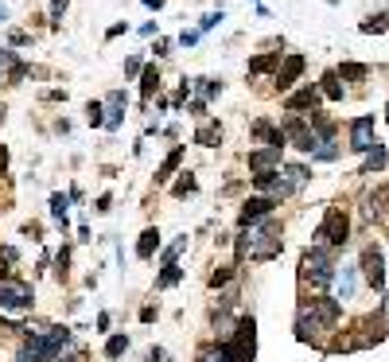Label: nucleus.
I'll list each match as a JSON object with an SVG mask.
<instances>
[{"label":"nucleus","mask_w":389,"mask_h":362,"mask_svg":"<svg viewBox=\"0 0 389 362\" xmlns=\"http://www.w3.org/2000/svg\"><path fill=\"white\" fill-rule=\"evenodd\" d=\"M281 222L276 218H261L253 226H242V242H238V257H253V261H269L281 254Z\"/></svg>","instance_id":"f257e3e1"},{"label":"nucleus","mask_w":389,"mask_h":362,"mask_svg":"<svg viewBox=\"0 0 389 362\" xmlns=\"http://www.w3.org/2000/svg\"><path fill=\"white\" fill-rule=\"evenodd\" d=\"M342 308L339 300H331V296H320V300H311L300 308V320H296V335L304 343H320L327 331H335V323H339Z\"/></svg>","instance_id":"f03ea898"},{"label":"nucleus","mask_w":389,"mask_h":362,"mask_svg":"<svg viewBox=\"0 0 389 362\" xmlns=\"http://www.w3.org/2000/svg\"><path fill=\"white\" fill-rule=\"evenodd\" d=\"M70 339H74V335H70L67 327L39 331V335H31V343H24V347H19L16 362H55L58 354H63V347H70Z\"/></svg>","instance_id":"7ed1b4c3"},{"label":"nucleus","mask_w":389,"mask_h":362,"mask_svg":"<svg viewBox=\"0 0 389 362\" xmlns=\"http://www.w3.org/2000/svg\"><path fill=\"white\" fill-rule=\"evenodd\" d=\"M300 277L311 284H331L335 281V261H331V249L327 245H311L300 261Z\"/></svg>","instance_id":"20e7f679"},{"label":"nucleus","mask_w":389,"mask_h":362,"mask_svg":"<svg viewBox=\"0 0 389 362\" xmlns=\"http://www.w3.org/2000/svg\"><path fill=\"white\" fill-rule=\"evenodd\" d=\"M347 234H350L347 215H342L339 206H331L327 218H323V226L315 230V245H331V249H342V245H347Z\"/></svg>","instance_id":"39448f33"},{"label":"nucleus","mask_w":389,"mask_h":362,"mask_svg":"<svg viewBox=\"0 0 389 362\" xmlns=\"http://www.w3.org/2000/svg\"><path fill=\"white\" fill-rule=\"evenodd\" d=\"M230 343L238 347V354H242V362H253V354H257V323H253V315H242V320L233 323V335Z\"/></svg>","instance_id":"423d86ee"},{"label":"nucleus","mask_w":389,"mask_h":362,"mask_svg":"<svg viewBox=\"0 0 389 362\" xmlns=\"http://www.w3.org/2000/svg\"><path fill=\"white\" fill-rule=\"evenodd\" d=\"M362 277H366V284L374 293L386 288V257H381L378 245H366V249H362Z\"/></svg>","instance_id":"0eeeda50"},{"label":"nucleus","mask_w":389,"mask_h":362,"mask_svg":"<svg viewBox=\"0 0 389 362\" xmlns=\"http://www.w3.org/2000/svg\"><path fill=\"white\" fill-rule=\"evenodd\" d=\"M0 308H8V312L31 308V284H24V281H0Z\"/></svg>","instance_id":"6e6552de"},{"label":"nucleus","mask_w":389,"mask_h":362,"mask_svg":"<svg viewBox=\"0 0 389 362\" xmlns=\"http://www.w3.org/2000/svg\"><path fill=\"white\" fill-rule=\"evenodd\" d=\"M281 133H284V140H292L300 152H315V145H320V140H315V133H311V125H304L300 117H284Z\"/></svg>","instance_id":"1a4fd4ad"},{"label":"nucleus","mask_w":389,"mask_h":362,"mask_svg":"<svg viewBox=\"0 0 389 362\" xmlns=\"http://www.w3.org/2000/svg\"><path fill=\"white\" fill-rule=\"evenodd\" d=\"M374 145H378V140H374V117H358L350 125V148H354V152H370Z\"/></svg>","instance_id":"9d476101"},{"label":"nucleus","mask_w":389,"mask_h":362,"mask_svg":"<svg viewBox=\"0 0 389 362\" xmlns=\"http://www.w3.org/2000/svg\"><path fill=\"white\" fill-rule=\"evenodd\" d=\"M272 206H276V199H249V203L242 206V215H238V222H242V226L261 222V218H269V215H272Z\"/></svg>","instance_id":"9b49d317"},{"label":"nucleus","mask_w":389,"mask_h":362,"mask_svg":"<svg viewBox=\"0 0 389 362\" xmlns=\"http://www.w3.org/2000/svg\"><path fill=\"white\" fill-rule=\"evenodd\" d=\"M300 74H304V55H288V59H284V67L276 70V86L288 90L292 82L300 79Z\"/></svg>","instance_id":"f8f14e48"},{"label":"nucleus","mask_w":389,"mask_h":362,"mask_svg":"<svg viewBox=\"0 0 389 362\" xmlns=\"http://www.w3.org/2000/svg\"><path fill=\"white\" fill-rule=\"evenodd\" d=\"M281 164V148H257V152H249V167L253 172H272V167Z\"/></svg>","instance_id":"ddd939ff"},{"label":"nucleus","mask_w":389,"mask_h":362,"mask_svg":"<svg viewBox=\"0 0 389 362\" xmlns=\"http://www.w3.org/2000/svg\"><path fill=\"white\" fill-rule=\"evenodd\" d=\"M101 113H106V129L121 125V113H125V90H113V94L106 98V109H101Z\"/></svg>","instance_id":"4468645a"},{"label":"nucleus","mask_w":389,"mask_h":362,"mask_svg":"<svg viewBox=\"0 0 389 362\" xmlns=\"http://www.w3.org/2000/svg\"><path fill=\"white\" fill-rule=\"evenodd\" d=\"M179 164H183V145L172 148V152L164 156V164H160V172H156V183H167V179L175 176V167H179Z\"/></svg>","instance_id":"2eb2a0df"},{"label":"nucleus","mask_w":389,"mask_h":362,"mask_svg":"<svg viewBox=\"0 0 389 362\" xmlns=\"http://www.w3.org/2000/svg\"><path fill=\"white\" fill-rule=\"evenodd\" d=\"M354 288H358V277H354V269H342V273H335V300H350L354 296Z\"/></svg>","instance_id":"dca6fc26"},{"label":"nucleus","mask_w":389,"mask_h":362,"mask_svg":"<svg viewBox=\"0 0 389 362\" xmlns=\"http://www.w3.org/2000/svg\"><path fill=\"white\" fill-rule=\"evenodd\" d=\"M156 249H160V230H156V226H148L144 234H140V242H136V257H140V261H148Z\"/></svg>","instance_id":"f3484780"},{"label":"nucleus","mask_w":389,"mask_h":362,"mask_svg":"<svg viewBox=\"0 0 389 362\" xmlns=\"http://www.w3.org/2000/svg\"><path fill=\"white\" fill-rule=\"evenodd\" d=\"M281 183H284V191H288V195H292V191H300V187L308 183V167L288 164V167H284V179H281Z\"/></svg>","instance_id":"a211bd4d"},{"label":"nucleus","mask_w":389,"mask_h":362,"mask_svg":"<svg viewBox=\"0 0 389 362\" xmlns=\"http://www.w3.org/2000/svg\"><path fill=\"white\" fill-rule=\"evenodd\" d=\"M315 101H320V90L308 86V90H300V94H292L288 109H292V113H296V109H315Z\"/></svg>","instance_id":"6ab92c4d"},{"label":"nucleus","mask_w":389,"mask_h":362,"mask_svg":"<svg viewBox=\"0 0 389 362\" xmlns=\"http://www.w3.org/2000/svg\"><path fill=\"white\" fill-rule=\"evenodd\" d=\"M218 140H222V129L214 125V121H206V125L194 133V145H203V148H214Z\"/></svg>","instance_id":"aec40b11"},{"label":"nucleus","mask_w":389,"mask_h":362,"mask_svg":"<svg viewBox=\"0 0 389 362\" xmlns=\"http://www.w3.org/2000/svg\"><path fill=\"white\" fill-rule=\"evenodd\" d=\"M179 277H183L179 265H164V273L156 277V288H172V284H179Z\"/></svg>","instance_id":"412c9836"},{"label":"nucleus","mask_w":389,"mask_h":362,"mask_svg":"<svg viewBox=\"0 0 389 362\" xmlns=\"http://www.w3.org/2000/svg\"><path fill=\"white\" fill-rule=\"evenodd\" d=\"M156 90H160V74H156V67H148L144 79H140V98H152Z\"/></svg>","instance_id":"4be33fe9"},{"label":"nucleus","mask_w":389,"mask_h":362,"mask_svg":"<svg viewBox=\"0 0 389 362\" xmlns=\"http://www.w3.org/2000/svg\"><path fill=\"white\" fill-rule=\"evenodd\" d=\"M323 98H331V101L342 98V86H339V74H335V70H331V74H323Z\"/></svg>","instance_id":"5701e85b"},{"label":"nucleus","mask_w":389,"mask_h":362,"mask_svg":"<svg viewBox=\"0 0 389 362\" xmlns=\"http://www.w3.org/2000/svg\"><path fill=\"white\" fill-rule=\"evenodd\" d=\"M276 63H281V51H272V55H261V59H253L249 70H253V74H261V70H272Z\"/></svg>","instance_id":"b1692460"},{"label":"nucleus","mask_w":389,"mask_h":362,"mask_svg":"<svg viewBox=\"0 0 389 362\" xmlns=\"http://www.w3.org/2000/svg\"><path fill=\"white\" fill-rule=\"evenodd\" d=\"M374 167H386V148H381V145H374V148H370V156H366V167H362V172H366V176H370Z\"/></svg>","instance_id":"393cba45"},{"label":"nucleus","mask_w":389,"mask_h":362,"mask_svg":"<svg viewBox=\"0 0 389 362\" xmlns=\"http://www.w3.org/2000/svg\"><path fill=\"white\" fill-rule=\"evenodd\" d=\"M125 351H129V335H113V339L106 343V354H109V359H121Z\"/></svg>","instance_id":"a878e982"},{"label":"nucleus","mask_w":389,"mask_h":362,"mask_svg":"<svg viewBox=\"0 0 389 362\" xmlns=\"http://www.w3.org/2000/svg\"><path fill=\"white\" fill-rule=\"evenodd\" d=\"M335 156H339L335 140H320V145H315V152H311V160H335Z\"/></svg>","instance_id":"bb28decb"},{"label":"nucleus","mask_w":389,"mask_h":362,"mask_svg":"<svg viewBox=\"0 0 389 362\" xmlns=\"http://www.w3.org/2000/svg\"><path fill=\"white\" fill-rule=\"evenodd\" d=\"M172 191H175V199H187V195H194V191H199V183H194V176H183L179 183L172 187Z\"/></svg>","instance_id":"cd10ccee"},{"label":"nucleus","mask_w":389,"mask_h":362,"mask_svg":"<svg viewBox=\"0 0 389 362\" xmlns=\"http://www.w3.org/2000/svg\"><path fill=\"white\" fill-rule=\"evenodd\" d=\"M389 28V12H381V16H370L366 24H362V31H366V35H374V31H386Z\"/></svg>","instance_id":"c85d7f7f"},{"label":"nucleus","mask_w":389,"mask_h":362,"mask_svg":"<svg viewBox=\"0 0 389 362\" xmlns=\"http://www.w3.org/2000/svg\"><path fill=\"white\" fill-rule=\"evenodd\" d=\"M339 74H342V79H350V82H362V79H366V67H362V63H342Z\"/></svg>","instance_id":"c756f323"},{"label":"nucleus","mask_w":389,"mask_h":362,"mask_svg":"<svg viewBox=\"0 0 389 362\" xmlns=\"http://www.w3.org/2000/svg\"><path fill=\"white\" fill-rule=\"evenodd\" d=\"M67 203H70L67 195H51V215H55L63 226H67Z\"/></svg>","instance_id":"7c9ffc66"},{"label":"nucleus","mask_w":389,"mask_h":362,"mask_svg":"<svg viewBox=\"0 0 389 362\" xmlns=\"http://www.w3.org/2000/svg\"><path fill=\"white\" fill-rule=\"evenodd\" d=\"M183 249H187V238H175V242L164 249V265H175V257L183 254Z\"/></svg>","instance_id":"2f4dec72"},{"label":"nucleus","mask_w":389,"mask_h":362,"mask_svg":"<svg viewBox=\"0 0 389 362\" xmlns=\"http://www.w3.org/2000/svg\"><path fill=\"white\" fill-rule=\"evenodd\" d=\"M55 265H58L55 273H58V277H63V281H67V277H70V249H58Z\"/></svg>","instance_id":"473e14b6"},{"label":"nucleus","mask_w":389,"mask_h":362,"mask_svg":"<svg viewBox=\"0 0 389 362\" xmlns=\"http://www.w3.org/2000/svg\"><path fill=\"white\" fill-rule=\"evenodd\" d=\"M199 90H203V98H214V94H222V82L218 79H199Z\"/></svg>","instance_id":"72a5a7b5"},{"label":"nucleus","mask_w":389,"mask_h":362,"mask_svg":"<svg viewBox=\"0 0 389 362\" xmlns=\"http://www.w3.org/2000/svg\"><path fill=\"white\" fill-rule=\"evenodd\" d=\"M230 277H233V269H230V265H222V269H218V273L210 277V288H218V284H226V281H230Z\"/></svg>","instance_id":"f704fd0d"},{"label":"nucleus","mask_w":389,"mask_h":362,"mask_svg":"<svg viewBox=\"0 0 389 362\" xmlns=\"http://www.w3.org/2000/svg\"><path fill=\"white\" fill-rule=\"evenodd\" d=\"M90 125H106V117H101V106H97V101H90Z\"/></svg>","instance_id":"c9c22d12"},{"label":"nucleus","mask_w":389,"mask_h":362,"mask_svg":"<svg viewBox=\"0 0 389 362\" xmlns=\"http://www.w3.org/2000/svg\"><path fill=\"white\" fill-rule=\"evenodd\" d=\"M214 24H222V12H206L203 16V31H210Z\"/></svg>","instance_id":"e433bc0d"},{"label":"nucleus","mask_w":389,"mask_h":362,"mask_svg":"<svg viewBox=\"0 0 389 362\" xmlns=\"http://www.w3.org/2000/svg\"><path fill=\"white\" fill-rule=\"evenodd\" d=\"M179 43H183V47H194V43H199V31H183V35H179Z\"/></svg>","instance_id":"4c0bfd02"},{"label":"nucleus","mask_w":389,"mask_h":362,"mask_svg":"<svg viewBox=\"0 0 389 362\" xmlns=\"http://www.w3.org/2000/svg\"><path fill=\"white\" fill-rule=\"evenodd\" d=\"M167 359V351L164 347H152V354H148V362H164Z\"/></svg>","instance_id":"58836bf2"},{"label":"nucleus","mask_w":389,"mask_h":362,"mask_svg":"<svg viewBox=\"0 0 389 362\" xmlns=\"http://www.w3.org/2000/svg\"><path fill=\"white\" fill-rule=\"evenodd\" d=\"M55 362H82V351H70V354H58Z\"/></svg>","instance_id":"ea45409f"},{"label":"nucleus","mask_w":389,"mask_h":362,"mask_svg":"<svg viewBox=\"0 0 389 362\" xmlns=\"http://www.w3.org/2000/svg\"><path fill=\"white\" fill-rule=\"evenodd\" d=\"M63 12H67V0H55V4H51V16H63Z\"/></svg>","instance_id":"a19ab883"},{"label":"nucleus","mask_w":389,"mask_h":362,"mask_svg":"<svg viewBox=\"0 0 389 362\" xmlns=\"http://www.w3.org/2000/svg\"><path fill=\"white\" fill-rule=\"evenodd\" d=\"M0 281H8V257H0Z\"/></svg>","instance_id":"79ce46f5"},{"label":"nucleus","mask_w":389,"mask_h":362,"mask_svg":"<svg viewBox=\"0 0 389 362\" xmlns=\"http://www.w3.org/2000/svg\"><path fill=\"white\" fill-rule=\"evenodd\" d=\"M381 320H386V327H389V296L381 300Z\"/></svg>","instance_id":"37998d69"},{"label":"nucleus","mask_w":389,"mask_h":362,"mask_svg":"<svg viewBox=\"0 0 389 362\" xmlns=\"http://www.w3.org/2000/svg\"><path fill=\"white\" fill-rule=\"evenodd\" d=\"M148 8H164V0H144Z\"/></svg>","instance_id":"c03bdc74"},{"label":"nucleus","mask_w":389,"mask_h":362,"mask_svg":"<svg viewBox=\"0 0 389 362\" xmlns=\"http://www.w3.org/2000/svg\"><path fill=\"white\" fill-rule=\"evenodd\" d=\"M4 164H8V152H4V148H0V172H4Z\"/></svg>","instance_id":"a18cd8bd"},{"label":"nucleus","mask_w":389,"mask_h":362,"mask_svg":"<svg viewBox=\"0 0 389 362\" xmlns=\"http://www.w3.org/2000/svg\"><path fill=\"white\" fill-rule=\"evenodd\" d=\"M4 20H8V12H4V4H0V24H4Z\"/></svg>","instance_id":"49530a36"},{"label":"nucleus","mask_w":389,"mask_h":362,"mask_svg":"<svg viewBox=\"0 0 389 362\" xmlns=\"http://www.w3.org/2000/svg\"><path fill=\"white\" fill-rule=\"evenodd\" d=\"M0 121H4V106H0Z\"/></svg>","instance_id":"de8ad7c7"},{"label":"nucleus","mask_w":389,"mask_h":362,"mask_svg":"<svg viewBox=\"0 0 389 362\" xmlns=\"http://www.w3.org/2000/svg\"><path fill=\"white\" fill-rule=\"evenodd\" d=\"M386 113H389V109H386Z\"/></svg>","instance_id":"09e8293b"}]
</instances>
